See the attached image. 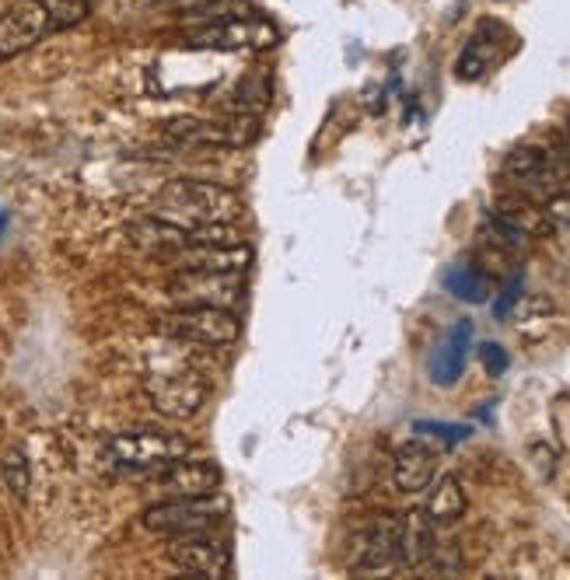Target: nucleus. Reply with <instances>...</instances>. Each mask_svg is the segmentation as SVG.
Listing matches in <instances>:
<instances>
[{
  "instance_id": "f257e3e1",
  "label": "nucleus",
  "mask_w": 570,
  "mask_h": 580,
  "mask_svg": "<svg viewBox=\"0 0 570 580\" xmlns=\"http://www.w3.org/2000/svg\"><path fill=\"white\" fill-rule=\"evenodd\" d=\"M155 214L175 220V225H183L189 231H200L207 225H235V220L242 217V199L228 186L179 178V183H168L158 193Z\"/></svg>"
},
{
  "instance_id": "f03ea898",
  "label": "nucleus",
  "mask_w": 570,
  "mask_h": 580,
  "mask_svg": "<svg viewBox=\"0 0 570 580\" xmlns=\"http://www.w3.org/2000/svg\"><path fill=\"white\" fill-rule=\"evenodd\" d=\"M193 444L168 431H126L102 444V462L116 473H162L165 465L189 458Z\"/></svg>"
},
{
  "instance_id": "7ed1b4c3",
  "label": "nucleus",
  "mask_w": 570,
  "mask_h": 580,
  "mask_svg": "<svg viewBox=\"0 0 570 580\" xmlns=\"http://www.w3.org/2000/svg\"><path fill=\"white\" fill-rule=\"evenodd\" d=\"M228 497L225 494H204V497H172L158 500L144 510V528L158 535H196V531H214L228 518Z\"/></svg>"
},
{
  "instance_id": "20e7f679",
  "label": "nucleus",
  "mask_w": 570,
  "mask_h": 580,
  "mask_svg": "<svg viewBox=\"0 0 570 580\" xmlns=\"http://www.w3.org/2000/svg\"><path fill=\"white\" fill-rule=\"evenodd\" d=\"M186 42L196 50L267 53L280 42V32H277L273 21L262 18V14H228V18H217V21H207V25H200V29H193L186 35Z\"/></svg>"
},
{
  "instance_id": "39448f33",
  "label": "nucleus",
  "mask_w": 570,
  "mask_h": 580,
  "mask_svg": "<svg viewBox=\"0 0 570 580\" xmlns=\"http://www.w3.org/2000/svg\"><path fill=\"white\" fill-rule=\"evenodd\" d=\"M162 329L193 346H231L242 336V322L228 308H175L162 319Z\"/></svg>"
},
{
  "instance_id": "423d86ee",
  "label": "nucleus",
  "mask_w": 570,
  "mask_h": 580,
  "mask_svg": "<svg viewBox=\"0 0 570 580\" xmlns=\"http://www.w3.org/2000/svg\"><path fill=\"white\" fill-rule=\"evenodd\" d=\"M168 294L179 308H235L246 298L242 273H204V270H179L168 283Z\"/></svg>"
},
{
  "instance_id": "0eeeda50",
  "label": "nucleus",
  "mask_w": 570,
  "mask_h": 580,
  "mask_svg": "<svg viewBox=\"0 0 570 580\" xmlns=\"http://www.w3.org/2000/svg\"><path fill=\"white\" fill-rule=\"evenodd\" d=\"M147 398L162 416L168 420H189L207 406L210 385L204 374L196 371H165V374H151L147 382Z\"/></svg>"
},
{
  "instance_id": "6e6552de",
  "label": "nucleus",
  "mask_w": 570,
  "mask_h": 580,
  "mask_svg": "<svg viewBox=\"0 0 570 580\" xmlns=\"http://www.w3.org/2000/svg\"><path fill=\"white\" fill-rule=\"evenodd\" d=\"M53 32V21L46 11V0H18L0 14V60H11L39 46Z\"/></svg>"
},
{
  "instance_id": "1a4fd4ad",
  "label": "nucleus",
  "mask_w": 570,
  "mask_h": 580,
  "mask_svg": "<svg viewBox=\"0 0 570 580\" xmlns=\"http://www.w3.org/2000/svg\"><path fill=\"white\" fill-rule=\"evenodd\" d=\"M168 560L189 577H228L231 573V549L225 539H214L210 531L196 535H175L168 546Z\"/></svg>"
},
{
  "instance_id": "9d476101",
  "label": "nucleus",
  "mask_w": 570,
  "mask_h": 580,
  "mask_svg": "<svg viewBox=\"0 0 570 580\" xmlns=\"http://www.w3.org/2000/svg\"><path fill=\"white\" fill-rule=\"evenodd\" d=\"M165 133L172 141L183 144H207V147H249L259 137V123L249 116H231L225 123H210V120H172L165 123Z\"/></svg>"
},
{
  "instance_id": "9b49d317",
  "label": "nucleus",
  "mask_w": 570,
  "mask_h": 580,
  "mask_svg": "<svg viewBox=\"0 0 570 580\" xmlns=\"http://www.w3.org/2000/svg\"><path fill=\"white\" fill-rule=\"evenodd\" d=\"M490 225L500 241L508 245H525L529 238H542L553 231V220L546 214V207L529 204L525 196H508L490 210Z\"/></svg>"
},
{
  "instance_id": "f8f14e48",
  "label": "nucleus",
  "mask_w": 570,
  "mask_h": 580,
  "mask_svg": "<svg viewBox=\"0 0 570 580\" xmlns=\"http://www.w3.org/2000/svg\"><path fill=\"white\" fill-rule=\"evenodd\" d=\"M179 270H204V273H246L252 262V249L246 241H204L186 245V249L172 252Z\"/></svg>"
},
{
  "instance_id": "ddd939ff",
  "label": "nucleus",
  "mask_w": 570,
  "mask_h": 580,
  "mask_svg": "<svg viewBox=\"0 0 570 580\" xmlns=\"http://www.w3.org/2000/svg\"><path fill=\"white\" fill-rule=\"evenodd\" d=\"M221 486V468L217 462H172L165 465L158 479H155V494H162V500H172V497H204V494H214V489Z\"/></svg>"
},
{
  "instance_id": "4468645a",
  "label": "nucleus",
  "mask_w": 570,
  "mask_h": 580,
  "mask_svg": "<svg viewBox=\"0 0 570 580\" xmlns=\"http://www.w3.org/2000/svg\"><path fill=\"white\" fill-rule=\"evenodd\" d=\"M392 567H400V518H375V525L367 528L364 542H361L354 573L375 577Z\"/></svg>"
},
{
  "instance_id": "2eb2a0df",
  "label": "nucleus",
  "mask_w": 570,
  "mask_h": 580,
  "mask_svg": "<svg viewBox=\"0 0 570 580\" xmlns=\"http://www.w3.org/2000/svg\"><path fill=\"white\" fill-rule=\"evenodd\" d=\"M473 322L469 319H458L452 329H448V336H445V343L434 350V356H431V382L434 385H442V389H448V385H455L458 377H463V371H466V361H469V346H473Z\"/></svg>"
},
{
  "instance_id": "dca6fc26",
  "label": "nucleus",
  "mask_w": 570,
  "mask_h": 580,
  "mask_svg": "<svg viewBox=\"0 0 570 580\" xmlns=\"http://www.w3.org/2000/svg\"><path fill=\"white\" fill-rule=\"evenodd\" d=\"M437 473V455L427 448L424 441H410L392 458V479L403 489V494H424L434 483Z\"/></svg>"
},
{
  "instance_id": "f3484780",
  "label": "nucleus",
  "mask_w": 570,
  "mask_h": 580,
  "mask_svg": "<svg viewBox=\"0 0 570 580\" xmlns=\"http://www.w3.org/2000/svg\"><path fill=\"white\" fill-rule=\"evenodd\" d=\"M437 549L434 539V521L427 510H410V515L400 518V567L416 570L431 563V556Z\"/></svg>"
},
{
  "instance_id": "a211bd4d",
  "label": "nucleus",
  "mask_w": 570,
  "mask_h": 580,
  "mask_svg": "<svg viewBox=\"0 0 570 580\" xmlns=\"http://www.w3.org/2000/svg\"><path fill=\"white\" fill-rule=\"evenodd\" d=\"M427 515L434 525H455L458 518L466 515V489L455 476H442L431 489V500H427Z\"/></svg>"
},
{
  "instance_id": "6ab92c4d",
  "label": "nucleus",
  "mask_w": 570,
  "mask_h": 580,
  "mask_svg": "<svg viewBox=\"0 0 570 580\" xmlns=\"http://www.w3.org/2000/svg\"><path fill=\"white\" fill-rule=\"evenodd\" d=\"M445 290H448V294H455L458 301H469V304L487 301V294H490L487 277H484V270H479L476 262L452 266V270L445 273Z\"/></svg>"
},
{
  "instance_id": "aec40b11",
  "label": "nucleus",
  "mask_w": 570,
  "mask_h": 580,
  "mask_svg": "<svg viewBox=\"0 0 570 580\" xmlns=\"http://www.w3.org/2000/svg\"><path fill=\"white\" fill-rule=\"evenodd\" d=\"M0 483H4V489L14 500H25L32 494V462L18 444H11V448L0 455Z\"/></svg>"
},
{
  "instance_id": "412c9836",
  "label": "nucleus",
  "mask_w": 570,
  "mask_h": 580,
  "mask_svg": "<svg viewBox=\"0 0 570 580\" xmlns=\"http://www.w3.org/2000/svg\"><path fill=\"white\" fill-rule=\"evenodd\" d=\"M487 66H490V56L484 50V39L473 35V42L463 50V56H458V63H455V74H458V81H479L487 74Z\"/></svg>"
},
{
  "instance_id": "4be33fe9",
  "label": "nucleus",
  "mask_w": 570,
  "mask_h": 580,
  "mask_svg": "<svg viewBox=\"0 0 570 580\" xmlns=\"http://www.w3.org/2000/svg\"><path fill=\"white\" fill-rule=\"evenodd\" d=\"M46 11L53 21V32H56V29H71L77 21H84L92 4H87V0H46Z\"/></svg>"
},
{
  "instance_id": "5701e85b",
  "label": "nucleus",
  "mask_w": 570,
  "mask_h": 580,
  "mask_svg": "<svg viewBox=\"0 0 570 580\" xmlns=\"http://www.w3.org/2000/svg\"><path fill=\"white\" fill-rule=\"evenodd\" d=\"M413 431L416 434H434V437H442L445 444H458V441H466L473 434V427H466V423H434V420H421Z\"/></svg>"
},
{
  "instance_id": "b1692460",
  "label": "nucleus",
  "mask_w": 570,
  "mask_h": 580,
  "mask_svg": "<svg viewBox=\"0 0 570 580\" xmlns=\"http://www.w3.org/2000/svg\"><path fill=\"white\" fill-rule=\"evenodd\" d=\"M479 361H484V371L490 377H500L504 371L511 367V356H508V350H504L500 343H484V346H479Z\"/></svg>"
},
{
  "instance_id": "393cba45",
  "label": "nucleus",
  "mask_w": 570,
  "mask_h": 580,
  "mask_svg": "<svg viewBox=\"0 0 570 580\" xmlns=\"http://www.w3.org/2000/svg\"><path fill=\"white\" fill-rule=\"evenodd\" d=\"M518 294H521V270H515V277L508 280V287H504L500 301L494 304V315H497V319H508V315H511V308L521 301Z\"/></svg>"
},
{
  "instance_id": "a878e982",
  "label": "nucleus",
  "mask_w": 570,
  "mask_h": 580,
  "mask_svg": "<svg viewBox=\"0 0 570 580\" xmlns=\"http://www.w3.org/2000/svg\"><path fill=\"white\" fill-rule=\"evenodd\" d=\"M546 214H550V220L557 225H570V189H560V193H553L550 199H546Z\"/></svg>"
},
{
  "instance_id": "bb28decb",
  "label": "nucleus",
  "mask_w": 570,
  "mask_h": 580,
  "mask_svg": "<svg viewBox=\"0 0 570 580\" xmlns=\"http://www.w3.org/2000/svg\"><path fill=\"white\" fill-rule=\"evenodd\" d=\"M158 8H179V11H193V8H204L207 0H151Z\"/></svg>"
},
{
  "instance_id": "cd10ccee",
  "label": "nucleus",
  "mask_w": 570,
  "mask_h": 580,
  "mask_svg": "<svg viewBox=\"0 0 570 580\" xmlns=\"http://www.w3.org/2000/svg\"><path fill=\"white\" fill-rule=\"evenodd\" d=\"M563 130H567V137H570V116H567V123H563Z\"/></svg>"
},
{
  "instance_id": "c85d7f7f",
  "label": "nucleus",
  "mask_w": 570,
  "mask_h": 580,
  "mask_svg": "<svg viewBox=\"0 0 570 580\" xmlns=\"http://www.w3.org/2000/svg\"><path fill=\"white\" fill-rule=\"evenodd\" d=\"M4 220H8V217H0V228H4Z\"/></svg>"
},
{
  "instance_id": "c756f323",
  "label": "nucleus",
  "mask_w": 570,
  "mask_h": 580,
  "mask_svg": "<svg viewBox=\"0 0 570 580\" xmlns=\"http://www.w3.org/2000/svg\"><path fill=\"white\" fill-rule=\"evenodd\" d=\"M563 189H570V178H567V186H563Z\"/></svg>"
}]
</instances>
